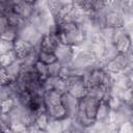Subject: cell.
<instances>
[{
    "instance_id": "6da1fadb",
    "label": "cell",
    "mask_w": 133,
    "mask_h": 133,
    "mask_svg": "<svg viewBox=\"0 0 133 133\" xmlns=\"http://www.w3.org/2000/svg\"><path fill=\"white\" fill-rule=\"evenodd\" d=\"M56 34L58 35L60 43L72 46L74 48L80 47L85 42V34L83 29L74 23H56Z\"/></svg>"
},
{
    "instance_id": "7a4b0ae2",
    "label": "cell",
    "mask_w": 133,
    "mask_h": 133,
    "mask_svg": "<svg viewBox=\"0 0 133 133\" xmlns=\"http://www.w3.org/2000/svg\"><path fill=\"white\" fill-rule=\"evenodd\" d=\"M99 64H101L100 60L89 50L79 47L75 48V54L70 63V66L86 72L89 69L95 68Z\"/></svg>"
},
{
    "instance_id": "3957f363",
    "label": "cell",
    "mask_w": 133,
    "mask_h": 133,
    "mask_svg": "<svg viewBox=\"0 0 133 133\" xmlns=\"http://www.w3.org/2000/svg\"><path fill=\"white\" fill-rule=\"evenodd\" d=\"M102 66L112 75H117L127 71L128 69L132 68V50L125 53H117L115 56L105 61Z\"/></svg>"
},
{
    "instance_id": "277c9868",
    "label": "cell",
    "mask_w": 133,
    "mask_h": 133,
    "mask_svg": "<svg viewBox=\"0 0 133 133\" xmlns=\"http://www.w3.org/2000/svg\"><path fill=\"white\" fill-rule=\"evenodd\" d=\"M42 37L43 34L30 21H25L18 29V39L23 41L32 47L39 48Z\"/></svg>"
},
{
    "instance_id": "5b68a950",
    "label": "cell",
    "mask_w": 133,
    "mask_h": 133,
    "mask_svg": "<svg viewBox=\"0 0 133 133\" xmlns=\"http://www.w3.org/2000/svg\"><path fill=\"white\" fill-rule=\"evenodd\" d=\"M104 20H105V27H109V28L124 27L128 22L125 16L123 15V12L116 6H114L109 0L104 8Z\"/></svg>"
},
{
    "instance_id": "8992f818",
    "label": "cell",
    "mask_w": 133,
    "mask_h": 133,
    "mask_svg": "<svg viewBox=\"0 0 133 133\" xmlns=\"http://www.w3.org/2000/svg\"><path fill=\"white\" fill-rule=\"evenodd\" d=\"M111 43L116 47L118 52H128L132 50V42H131V32L128 31L125 26L119 28L112 29Z\"/></svg>"
},
{
    "instance_id": "52a82bcc",
    "label": "cell",
    "mask_w": 133,
    "mask_h": 133,
    "mask_svg": "<svg viewBox=\"0 0 133 133\" xmlns=\"http://www.w3.org/2000/svg\"><path fill=\"white\" fill-rule=\"evenodd\" d=\"M54 54H55L56 60L58 62H60L63 66H66V65H70V63L74 57L75 48L72 46L59 43L54 50Z\"/></svg>"
},
{
    "instance_id": "ba28073f",
    "label": "cell",
    "mask_w": 133,
    "mask_h": 133,
    "mask_svg": "<svg viewBox=\"0 0 133 133\" xmlns=\"http://www.w3.org/2000/svg\"><path fill=\"white\" fill-rule=\"evenodd\" d=\"M69 81V86H68V92L72 96H74L77 99H81L84 96L87 95V86L85 84V81L83 77H78V78H66Z\"/></svg>"
},
{
    "instance_id": "9c48e42d",
    "label": "cell",
    "mask_w": 133,
    "mask_h": 133,
    "mask_svg": "<svg viewBox=\"0 0 133 133\" xmlns=\"http://www.w3.org/2000/svg\"><path fill=\"white\" fill-rule=\"evenodd\" d=\"M61 104L65 110L66 117L74 118L79 109V99L75 98L69 92H64L61 95Z\"/></svg>"
},
{
    "instance_id": "30bf717a",
    "label": "cell",
    "mask_w": 133,
    "mask_h": 133,
    "mask_svg": "<svg viewBox=\"0 0 133 133\" xmlns=\"http://www.w3.org/2000/svg\"><path fill=\"white\" fill-rule=\"evenodd\" d=\"M12 10H14L15 12H17L23 20L29 21V20L31 19V17L33 16V14H34L35 5L29 4V3L23 1V2H21V3H19V4L14 5Z\"/></svg>"
},
{
    "instance_id": "8fae6325",
    "label": "cell",
    "mask_w": 133,
    "mask_h": 133,
    "mask_svg": "<svg viewBox=\"0 0 133 133\" xmlns=\"http://www.w3.org/2000/svg\"><path fill=\"white\" fill-rule=\"evenodd\" d=\"M3 70H4V73L7 77V79L10 81H15L18 76L20 75V73L22 72L23 70V65H22V61L17 58L16 60H14L12 62H10L9 64L3 66Z\"/></svg>"
},
{
    "instance_id": "7c38bea8",
    "label": "cell",
    "mask_w": 133,
    "mask_h": 133,
    "mask_svg": "<svg viewBox=\"0 0 133 133\" xmlns=\"http://www.w3.org/2000/svg\"><path fill=\"white\" fill-rule=\"evenodd\" d=\"M59 37L56 33H53V32H50V33H47V34H44L43 37H42V41H41V44H39V48L41 49H44V50H47V51H51V52H54L55 48L57 47V45L59 44Z\"/></svg>"
},
{
    "instance_id": "4fadbf2b",
    "label": "cell",
    "mask_w": 133,
    "mask_h": 133,
    "mask_svg": "<svg viewBox=\"0 0 133 133\" xmlns=\"http://www.w3.org/2000/svg\"><path fill=\"white\" fill-rule=\"evenodd\" d=\"M111 109L105 101H101L96 113V123L98 124H109L110 123Z\"/></svg>"
},
{
    "instance_id": "5bb4252c",
    "label": "cell",
    "mask_w": 133,
    "mask_h": 133,
    "mask_svg": "<svg viewBox=\"0 0 133 133\" xmlns=\"http://www.w3.org/2000/svg\"><path fill=\"white\" fill-rule=\"evenodd\" d=\"M18 39V28L8 25L0 32V41L14 44Z\"/></svg>"
},
{
    "instance_id": "9a60e30c",
    "label": "cell",
    "mask_w": 133,
    "mask_h": 133,
    "mask_svg": "<svg viewBox=\"0 0 133 133\" xmlns=\"http://www.w3.org/2000/svg\"><path fill=\"white\" fill-rule=\"evenodd\" d=\"M34 47H32L31 45L23 42V41H20V39H17L15 43H14V50L17 54V57L19 59H22L24 58L28 53L31 52V50L33 49Z\"/></svg>"
},
{
    "instance_id": "2e32d148",
    "label": "cell",
    "mask_w": 133,
    "mask_h": 133,
    "mask_svg": "<svg viewBox=\"0 0 133 133\" xmlns=\"http://www.w3.org/2000/svg\"><path fill=\"white\" fill-rule=\"evenodd\" d=\"M37 60L45 63V64H49V63L54 62L56 60V57H55L54 52L47 51V50L38 48V50H37Z\"/></svg>"
},
{
    "instance_id": "e0dca14e",
    "label": "cell",
    "mask_w": 133,
    "mask_h": 133,
    "mask_svg": "<svg viewBox=\"0 0 133 133\" xmlns=\"http://www.w3.org/2000/svg\"><path fill=\"white\" fill-rule=\"evenodd\" d=\"M62 70H63V65L60 62H58L57 60H55L54 62L47 64V76L59 77L62 74Z\"/></svg>"
},
{
    "instance_id": "ac0fdd59",
    "label": "cell",
    "mask_w": 133,
    "mask_h": 133,
    "mask_svg": "<svg viewBox=\"0 0 133 133\" xmlns=\"http://www.w3.org/2000/svg\"><path fill=\"white\" fill-rule=\"evenodd\" d=\"M107 89L104 88L103 86L99 85V86H94V87H89L87 90V95L96 98L99 101H103L107 95Z\"/></svg>"
},
{
    "instance_id": "d6986e66",
    "label": "cell",
    "mask_w": 133,
    "mask_h": 133,
    "mask_svg": "<svg viewBox=\"0 0 133 133\" xmlns=\"http://www.w3.org/2000/svg\"><path fill=\"white\" fill-rule=\"evenodd\" d=\"M17 58H18L17 54L12 48V49H10V50H8V51H6L0 55V65L3 68L5 65L9 64L10 62H12L14 60H16Z\"/></svg>"
},
{
    "instance_id": "ffe728a7",
    "label": "cell",
    "mask_w": 133,
    "mask_h": 133,
    "mask_svg": "<svg viewBox=\"0 0 133 133\" xmlns=\"http://www.w3.org/2000/svg\"><path fill=\"white\" fill-rule=\"evenodd\" d=\"M33 69L35 70V72L42 77V78H46L47 77V64L41 62V61H36Z\"/></svg>"
},
{
    "instance_id": "44dd1931",
    "label": "cell",
    "mask_w": 133,
    "mask_h": 133,
    "mask_svg": "<svg viewBox=\"0 0 133 133\" xmlns=\"http://www.w3.org/2000/svg\"><path fill=\"white\" fill-rule=\"evenodd\" d=\"M116 132H122V133H132L133 132V125L132 122H125L122 125H119L116 128Z\"/></svg>"
},
{
    "instance_id": "7402d4cb",
    "label": "cell",
    "mask_w": 133,
    "mask_h": 133,
    "mask_svg": "<svg viewBox=\"0 0 133 133\" xmlns=\"http://www.w3.org/2000/svg\"><path fill=\"white\" fill-rule=\"evenodd\" d=\"M9 25V22H8V19H7V16L6 15H0V32L6 27Z\"/></svg>"
},
{
    "instance_id": "603a6c76",
    "label": "cell",
    "mask_w": 133,
    "mask_h": 133,
    "mask_svg": "<svg viewBox=\"0 0 133 133\" xmlns=\"http://www.w3.org/2000/svg\"><path fill=\"white\" fill-rule=\"evenodd\" d=\"M24 2H27L29 4H33V5H36L41 0H23Z\"/></svg>"
},
{
    "instance_id": "cb8c5ba5",
    "label": "cell",
    "mask_w": 133,
    "mask_h": 133,
    "mask_svg": "<svg viewBox=\"0 0 133 133\" xmlns=\"http://www.w3.org/2000/svg\"><path fill=\"white\" fill-rule=\"evenodd\" d=\"M10 2H11L12 5H16V4H19V3L23 2V0H10Z\"/></svg>"
},
{
    "instance_id": "d4e9b609",
    "label": "cell",
    "mask_w": 133,
    "mask_h": 133,
    "mask_svg": "<svg viewBox=\"0 0 133 133\" xmlns=\"http://www.w3.org/2000/svg\"><path fill=\"white\" fill-rule=\"evenodd\" d=\"M1 113H2V109H1V102H0V115H1Z\"/></svg>"
},
{
    "instance_id": "484cf974",
    "label": "cell",
    "mask_w": 133,
    "mask_h": 133,
    "mask_svg": "<svg viewBox=\"0 0 133 133\" xmlns=\"http://www.w3.org/2000/svg\"><path fill=\"white\" fill-rule=\"evenodd\" d=\"M0 68H2V66H1V65H0Z\"/></svg>"
}]
</instances>
